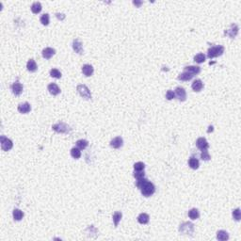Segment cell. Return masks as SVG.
<instances>
[{
    "label": "cell",
    "instance_id": "5",
    "mask_svg": "<svg viewBox=\"0 0 241 241\" xmlns=\"http://www.w3.org/2000/svg\"><path fill=\"white\" fill-rule=\"evenodd\" d=\"M76 90H77V93H79V95L81 97H83L84 99H86V100L92 99V93H90V89L86 85H83V84H81V85H78Z\"/></svg>",
    "mask_w": 241,
    "mask_h": 241
},
{
    "label": "cell",
    "instance_id": "25",
    "mask_svg": "<svg viewBox=\"0 0 241 241\" xmlns=\"http://www.w3.org/2000/svg\"><path fill=\"white\" fill-rule=\"evenodd\" d=\"M188 217H190L191 219H199L200 217V213H199V210L197 208H192L190 211H188Z\"/></svg>",
    "mask_w": 241,
    "mask_h": 241
},
{
    "label": "cell",
    "instance_id": "39",
    "mask_svg": "<svg viewBox=\"0 0 241 241\" xmlns=\"http://www.w3.org/2000/svg\"><path fill=\"white\" fill-rule=\"evenodd\" d=\"M209 128H210V129H209V130H208V132H210V131H212V130H213V126H209Z\"/></svg>",
    "mask_w": 241,
    "mask_h": 241
},
{
    "label": "cell",
    "instance_id": "11",
    "mask_svg": "<svg viewBox=\"0 0 241 241\" xmlns=\"http://www.w3.org/2000/svg\"><path fill=\"white\" fill-rule=\"evenodd\" d=\"M73 49L75 53H77L78 55H82L83 54V46H82V43L81 42L78 40V39H75L73 41Z\"/></svg>",
    "mask_w": 241,
    "mask_h": 241
},
{
    "label": "cell",
    "instance_id": "21",
    "mask_svg": "<svg viewBox=\"0 0 241 241\" xmlns=\"http://www.w3.org/2000/svg\"><path fill=\"white\" fill-rule=\"evenodd\" d=\"M193 75L187 73V72H184V73H182L178 75V79L181 80V81H190L193 78Z\"/></svg>",
    "mask_w": 241,
    "mask_h": 241
},
{
    "label": "cell",
    "instance_id": "15",
    "mask_svg": "<svg viewBox=\"0 0 241 241\" xmlns=\"http://www.w3.org/2000/svg\"><path fill=\"white\" fill-rule=\"evenodd\" d=\"M30 110H31V107L28 102L20 104V105L18 106V111L22 114H27L30 111Z\"/></svg>",
    "mask_w": 241,
    "mask_h": 241
},
{
    "label": "cell",
    "instance_id": "24",
    "mask_svg": "<svg viewBox=\"0 0 241 241\" xmlns=\"http://www.w3.org/2000/svg\"><path fill=\"white\" fill-rule=\"evenodd\" d=\"M122 218V212L117 211V212H115V213L113 214L112 219H113V222H114L115 227H117V226L119 225V222L121 221Z\"/></svg>",
    "mask_w": 241,
    "mask_h": 241
},
{
    "label": "cell",
    "instance_id": "17",
    "mask_svg": "<svg viewBox=\"0 0 241 241\" xmlns=\"http://www.w3.org/2000/svg\"><path fill=\"white\" fill-rule=\"evenodd\" d=\"M93 67L90 64H85L82 67V73L86 76H92L93 74Z\"/></svg>",
    "mask_w": 241,
    "mask_h": 241
},
{
    "label": "cell",
    "instance_id": "38",
    "mask_svg": "<svg viewBox=\"0 0 241 241\" xmlns=\"http://www.w3.org/2000/svg\"><path fill=\"white\" fill-rule=\"evenodd\" d=\"M133 3H134V5H136V6H137V7H140V5L142 4V2H141V1H140V2H139V1H134Z\"/></svg>",
    "mask_w": 241,
    "mask_h": 241
},
{
    "label": "cell",
    "instance_id": "2",
    "mask_svg": "<svg viewBox=\"0 0 241 241\" xmlns=\"http://www.w3.org/2000/svg\"><path fill=\"white\" fill-rule=\"evenodd\" d=\"M224 46L222 45H216V46H212L208 49L207 51V57L209 58H214L221 56L224 53Z\"/></svg>",
    "mask_w": 241,
    "mask_h": 241
},
{
    "label": "cell",
    "instance_id": "32",
    "mask_svg": "<svg viewBox=\"0 0 241 241\" xmlns=\"http://www.w3.org/2000/svg\"><path fill=\"white\" fill-rule=\"evenodd\" d=\"M145 169V165L143 162H137V163L134 164V170L138 171V172H142L144 171Z\"/></svg>",
    "mask_w": 241,
    "mask_h": 241
},
{
    "label": "cell",
    "instance_id": "19",
    "mask_svg": "<svg viewBox=\"0 0 241 241\" xmlns=\"http://www.w3.org/2000/svg\"><path fill=\"white\" fill-rule=\"evenodd\" d=\"M27 68L29 72H31V73H34V72L37 71L38 69V66H37V63L36 61L33 60V58H30V60L28 61L27 63Z\"/></svg>",
    "mask_w": 241,
    "mask_h": 241
},
{
    "label": "cell",
    "instance_id": "10",
    "mask_svg": "<svg viewBox=\"0 0 241 241\" xmlns=\"http://www.w3.org/2000/svg\"><path fill=\"white\" fill-rule=\"evenodd\" d=\"M196 146L198 149H200L201 151H204V150H207L208 147H209V144H208L207 140L204 138H199L196 140Z\"/></svg>",
    "mask_w": 241,
    "mask_h": 241
},
{
    "label": "cell",
    "instance_id": "13",
    "mask_svg": "<svg viewBox=\"0 0 241 241\" xmlns=\"http://www.w3.org/2000/svg\"><path fill=\"white\" fill-rule=\"evenodd\" d=\"M123 145V140L121 137H116L111 141H110V146L114 149H120Z\"/></svg>",
    "mask_w": 241,
    "mask_h": 241
},
{
    "label": "cell",
    "instance_id": "26",
    "mask_svg": "<svg viewBox=\"0 0 241 241\" xmlns=\"http://www.w3.org/2000/svg\"><path fill=\"white\" fill-rule=\"evenodd\" d=\"M12 215H13V219L14 220H21L23 218H24V213L23 211H21L20 209H18V208H15V209L13 210V213H12Z\"/></svg>",
    "mask_w": 241,
    "mask_h": 241
},
{
    "label": "cell",
    "instance_id": "18",
    "mask_svg": "<svg viewBox=\"0 0 241 241\" xmlns=\"http://www.w3.org/2000/svg\"><path fill=\"white\" fill-rule=\"evenodd\" d=\"M185 72H187V73L195 75L201 73V68L199 66H187L185 67Z\"/></svg>",
    "mask_w": 241,
    "mask_h": 241
},
{
    "label": "cell",
    "instance_id": "22",
    "mask_svg": "<svg viewBox=\"0 0 241 241\" xmlns=\"http://www.w3.org/2000/svg\"><path fill=\"white\" fill-rule=\"evenodd\" d=\"M217 238L220 241H225V240L229 239V234H228V233L224 230H219L217 233Z\"/></svg>",
    "mask_w": 241,
    "mask_h": 241
},
{
    "label": "cell",
    "instance_id": "14",
    "mask_svg": "<svg viewBox=\"0 0 241 241\" xmlns=\"http://www.w3.org/2000/svg\"><path fill=\"white\" fill-rule=\"evenodd\" d=\"M47 90H49V93L52 94V95H57V94H60V87H58L56 83H51L49 84V85L47 86Z\"/></svg>",
    "mask_w": 241,
    "mask_h": 241
},
{
    "label": "cell",
    "instance_id": "35",
    "mask_svg": "<svg viewBox=\"0 0 241 241\" xmlns=\"http://www.w3.org/2000/svg\"><path fill=\"white\" fill-rule=\"evenodd\" d=\"M233 218L234 220L239 221L241 219V214H240V209L239 208H237V209L233 210Z\"/></svg>",
    "mask_w": 241,
    "mask_h": 241
},
{
    "label": "cell",
    "instance_id": "28",
    "mask_svg": "<svg viewBox=\"0 0 241 241\" xmlns=\"http://www.w3.org/2000/svg\"><path fill=\"white\" fill-rule=\"evenodd\" d=\"M76 146L80 150H85L89 146V141L86 140H79L76 141Z\"/></svg>",
    "mask_w": 241,
    "mask_h": 241
},
{
    "label": "cell",
    "instance_id": "9",
    "mask_svg": "<svg viewBox=\"0 0 241 241\" xmlns=\"http://www.w3.org/2000/svg\"><path fill=\"white\" fill-rule=\"evenodd\" d=\"M175 96L177 97L178 100L181 101V102H184L187 100V93L184 88L182 87H177L175 89Z\"/></svg>",
    "mask_w": 241,
    "mask_h": 241
},
{
    "label": "cell",
    "instance_id": "30",
    "mask_svg": "<svg viewBox=\"0 0 241 241\" xmlns=\"http://www.w3.org/2000/svg\"><path fill=\"white\" fill-rule=\"evenodd\" d=\"M194 61H195V62H197V63H199V64L204 62V61H205V56H204V54L200 53V54L196 55V56L194 57Z\"/></svg>",
    "mask_w": 241,
    "mask_h": 241
},
{
    "label": "cell",
    "instance_id": "16",
    "mask_svg": "<svg viewBox=\"0 0 241 241\" xmlns=\"http://www.w3.org/2000/svg\"><path fill=\"white\" fill-rule=\"evenodd\" d=\"M191 88H192V90H194V92L199 93L204 89V83L201 79H196V80L193 81L192 85H191Z\"/></svg>",
    "mask_w": 241,
    "mask_h": 241
},
{
    "label": "cell",
    "instance_id": "23",
    "mask_svg": "<svg viewBox=\"0 0 241 241\" xmlns=\"http://www.w3.org/2000/svg\"><path fill=\"white\" fill-rule=\"evenodd\" d=\"M188 165H190V167L192 169V170H197L200 166V162L197 158L190 157V160H188Z\"/></svg>",
    "mask_w": 241,
    "mask_h": 241
},
{
    "label": "cell",
    "instance_id": "3",
    "mask_svg": "<svg viewBox=\"0 0 241 241\" xmlns=\"http://www.w3.org/2000/svg\"><path fill=\"white\" fill-rule=\"evenodd\" d=\"M179 232L183 234H187V236L190 234V236H192L194 233V224L190 222V221L183 222L179 226Z\"/></svg>",
    "mask_w": 241,
    "mask_h": 241
},
{
    "label": "cell",
    "instance_id": "33",
    "mask_svg": "<svg viewBox=\"0 0 241 241\" xmlns=\"http://www.w3.org/2000/svg\"><path fill=\"white\" fill-rule=\"evenodd\" d=\"M49 20H50V18H49V14L48 13H44L41 16L40 18V21L41 23L43 25H47L49 24Z\"/></svg>",
    "mask_w": 241,
    "mask_h": 241
},
{
    "label": "cell",
    "instance_id": "8",
    "mask_svg": "<svg viewBox=\"0 0 241 241\" xmlns=\"http://www.w3.org/2000/svg\"><path fill=\"white\" fill-rule=\"evenodd\" d=\"M10 89L12 90V93L15 94V95H21L22 93H23V90H24V87L22 84L19 82V81H16L14 82L12 85L10 86Z\"/></svg>",
    "mask_w": 241,
    "mask_h": 241
},
{
    "label": "cell",
    "instance_id": "12",
    "mask_svg": "<svg viewBox=\"0 0 241 241\" xmlns=\"http://www.w3.org/2000/svg\"><path fill=\"white\" fill-rule=\"evenodd\" d=\"M55 54H56V50L54 48H51V47L44 48L43 50V52H42V55H43V58H45V60H50V58L53 57Z\"/></svg>",
    "mask_w": 241,
    "mask_h": 241
},
{
    "label": "cell",
    "instance_id": "31",
    "mask_svg": "<svg viewBox=\"0 0 241 241\" xmlns=\"http://www.w3.org/2000/svg\"><path fill=\"white\" fill-rule=\"evenodd\" d=\"M50 75L52 77H54V78H57V79H60V78H61V73L57 69H51Z\"/></svg>",
    "mask_w": 241,
    "mask_h": 241
},
{
    "label": "cell",
    "instance_id": "6",
    "mask_svg": "<svg viewBox=\"0 0 241 241\" xmlns=\"http://www.w3.org/2000/svg\"><path fill=\"white\" fill-rule=\"evenodd\" d=\"M0 143H1L2 150H3V151H5V152L10 151V150L13 147V143H12V141L10 139H8L7 137H5V136L0 137Z\"/></svg>",
    "mask_w": 241,
    "mask_h": 241
},
{
    "label": "cell",
    "instance_id": "1",
    "mask_svg": "<svg viewBox=\"0 0 241 241\" xmlns=\"http://www.w3.org/2000/svg\"><path fill=\"white\" fill-rule=\"evenodd\" d=\"M136 186H137V187L140 188L142 195L144 197H151L152 195L155 192L154 185L152 183V182H150L149 180H147L144 177L137 180Z\"/></svg>",
    "mask_w": 241,
    "mask_h": 241
},
{
    "label": "cell",
    "instance_id": "4",
    "mask_svg": "<svg viewBox=\"0 0 241 241\" xmlns=\"http://www.w3.org/2000/svg\"><path fill=\"white\" fill-rule=\"evenodd\" d=\"M52 128H53V130L55 132L60 133V134H67L72 130V128L68 125H66V123L62 122H60L56 123V125H54L53 126H52Z\"/></svg>",
    "mask_w": 241,
    "mask_h": 241
},
{
    "label": "cell",
    "instance_id": "20",
    "mask_svg": "<svg viewBox=\"0 0 241 241\" xmlns=\"http://www.w3.org/2000/svg\"><path fill=\"white\" fill-rule=\"evenodd\" d=\"M150 220V217L149 215L146 214V213H141L139 215L138 217V221L140 223V224H147Z\"/></svg>",
    "mask_w": 241,
    "mask_h": 241
},
{
    "label": "cell",
    "instance_id": "36",
    "mask_svg": "<svg viewBox=\"0 0 241 241\" xmlns=\"http://www.w3.org/2000/svg\"><path fill=\"white\" fill-rule=\"evenodd\" d=\"M144 175H145V173H144V171H142V172H138V171H135L134 172V177L138 180V179H141V178H143L144 177Z\"/></svg>",
    "mask_w": 241,
    "mask_h": 241
},
{
    "label": "cell",
    "instance_id": "27",
    "mask_svg": "<svg viewBox=\"0 0 241 241\" xmlns=\"http://www.w3.org/2000/svg\"><path fill=\"white\" fill-rule=\"evenodd\" d=\"M42 9H43L42 8V4L40 2H34L31 6V11L33 12V13H35V14L39 13V12H41Z\"/></svg>",
    "mask_w": 241,
    "mask_h": 241
},
{
    "label": "cell",
    "instance_id": "29",
    "mask_svg": "<svg viewBox=\"0 0 241 241\" xmlns=\"http://www.w3.org/2000/svg\"><path fill=\"white\" fill-rule=\"evenodd\" d=\"M71 155H72V157H74L75 159L80 158V156H81V151H80V149H79V148H75V147H74L73 149L71 150Z\"/></svg>",
    "mask_w": 241,
    "mask_h": 241
},
{
    "label": "cell",
    "instance_id": "34",
    "mask_svg": "<svg viewBox=\"0 0 241 241\" xmlns=\"http://www.w3.org/2000/svg\"><path fill=\"white\" fill-rule=\"evenodd\" d=\"M201 158L203 159L204 161H209L211 159V156L208 153L207 150H204V151H201Z\"/></svg>",
    "mask_w": 241,
    "mask_h": 241
},
{
    "label": "cell",
    "instance_id": "7",
    "mask_svg": "<svg viewBox=\"0 0 241 241\" xmlns=\"http://www.w3.org/2000/svg\"><path fill=\"white\" fill-rule=\"evenodd\" d=\"M237 33H238V27H237L236 24H232L230 25V28L225 30V32H224V34L226 36H228V37H230L231 39H234V38H236L237 35Z\"/></svg>",
    "mask_w": 241,
    "mask_h": 241
},
{
    "label": "cell",
    "instance_id": "37",
    "mask_svg": "<svg viewBox=\"0 0 241 241\" xmlns=\"http://www.w3.org/2000/svg\"><path fill=\"white\" fill-rule=\"evenodd\" d=\"M166 98H167V100H172L173 98H175L174 92H172V90H169L168 92L166 93Z\"/></svg>",
    "mask_w": 241,
    "mask_h": 241
}]
</instances>
